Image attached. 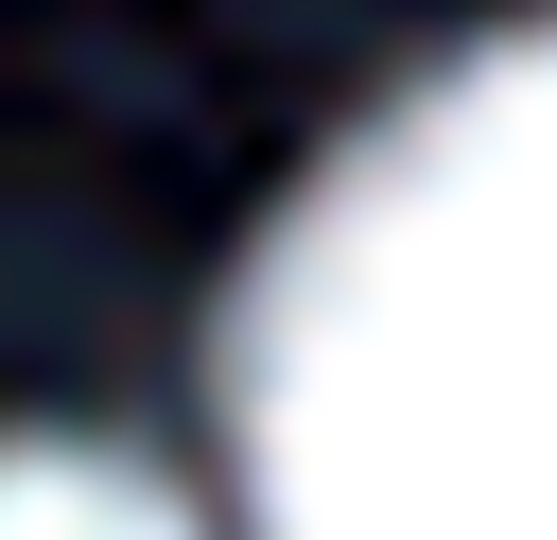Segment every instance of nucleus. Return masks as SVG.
Wrapping results in <instances>:
<instances>
[{
	"mask_svg": "<svg viewBox=\"0 0 557 540\" xmlns=\"http://www.w3.org/2000/svg\"><path fill=\"white\" fill-rule=\"evenodd\" d=\"M244 540H557V17L348 122L226 296Z\"/></svg>",
	"mask_w": 557,
	"mask_h": 540,
	"instance_id": "nucleus-1",
	"label": "nucleus"
},
{
	"mask_svg": "<svg viewBox=\"0 0 557 540\" xmlns=\"http://www.w3.org/2000/svg\"><path fill=\"white\" fill-rule=\"evenodd\" d=\"M0 540H209V523L87 435H0Z\"/></svg>",
	"mask_w": 557,
	"mask_h": 540,
	"instance_id": "nucleus-2",
	"label": "nucleus"
}]
</instances>
